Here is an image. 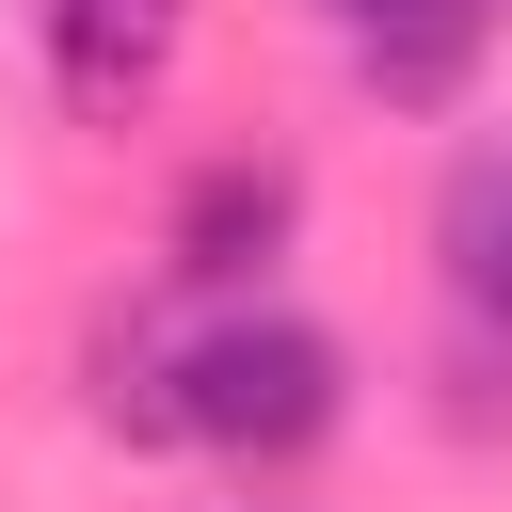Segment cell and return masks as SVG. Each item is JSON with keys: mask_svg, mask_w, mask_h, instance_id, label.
<instances>
[{"mask_svg": "<svg viewBox=\"0 0 512 512\" xmlns=\"http://www.w3.org/2000/svg\"><path fill=\"white\" fill-rule=\"evenodd\" d=\"M336 416H352V352L304 304H224L176 336V448L304 464V448H336Z\"/></svg>", "mask_w": 512, "mask_h": 512, "instance_id": "6da1fadb", "label": "cell"}, {"mask_svg": "<svg viewBox=\"0 0 512 512\" xmlns=\"http://www.w3.org/2000/svg\"><path fill=\"white\" fill-rule=\"evenodd\" d=\"M288 240H304V160H288V144H224V160H192L176 208H160V272H176V288H224V304H256Z\"/></svg>", "mask_w": 512, "mask_h": 512, "instance_id": "7a4b0ae2", "label": "cell"}, {"mask_svg": "<svg viewBox=\"0 0 512 512\" xmlns=\"http://www.w3.org/2000/svg\"><path fill=\"white\" fill-rule=\"evenodd\" d=\"M192 48V0H32V64L80 128H128Z\"/></svg>", "mask_w": 512, "mask_h": 512, "instance_id": "3957f363", "label": "cell"}, {"mask_svg": "<svg viewBox=\"0 0 512 512\" xmlns=\"http://www.w3.org/2000/svg\"><path fill=\"white\" fill-rule=\"evenodd\" d=\"M432 288H448L464 336L512 352V128L448 144V176H432Z\"/></svg>", "mask_w": 512, "mask_h": 512, "instance_id": "277c9868", "label": "cell"}, {"mask_svg": "<svg viewBox=\"0 0 512 512\" xmlns=\"http://www.w3.org/2000/svg\"><path fill=\"white\" fill-rule=\"evenodd\" d=\"M480 48H496L480 0H384V16L352 32V80H368L384 112H448V96L480 80Z\"/></svg>", "mask_w": 512, "mask_h": 512, "instance_id": "5b68a950", "label": "cell"}, {"mask_svg": "<svg viewBox=\"0 0 512 512\" xmlns=\"http://www.w3.org/2000/svg\"><path fill=\"white\" fill-rule=\"evenodd\" d=\"M320 16H336V32H368V16H384V0H320Z\"/></svg>", "mask_w": 512, "mask_h": 512, "instance_id": "8992f818", "label": "cell"}, {"mask_svg": "<svg viewBox=\"0 0 512 512\" xmlns=\"http://www.w3.org/2000/svg\"><path fill=\"white\" fill-rule=\"evenodd\" d=\"M480 16H496V32H512V0H480Z\"/></svg>", "mask_w": 512, "mask_h": 512, "instance_id": "52a82bcc", "label": "cell"}]
</instances>
